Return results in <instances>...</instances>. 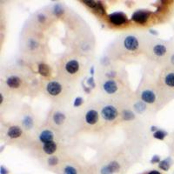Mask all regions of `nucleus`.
Listing matches in <instances>:
<instances>
[{
  "label": "nucleus",
  "mask_w": 174,
  "mask_h": 174,
  "mask_svg": "<svg viewBox=\"0 0 174 174\" xmlns=\"http://www.w3.org/2000/svg\"><path fill=\"white\" fill-rule=\"evenodd\" d=\"M123 116H124V118L126 119V120H130V119H132V118H133V117H134L132 112H131V111H125Z\"/></svg>",
  "instance_id": "b1692460"
},
{
  "label": "nucleus",
  "mask_w": 174,
  "mask_h": 174,
  "mask_svg": "<svg viewBox=\"0 0 174 174\" xmlns=\"http://www.w3.org/2000/svg\"><path fill=\"white\" fill-rule=\"evenodd\" d=\"M1 174H7V170L4 166H1Z\"/></svg>",
  "instance_id": "7c9ffc66"
},
{
  "label": "nucleus",
  "mask_w": 174,
  "mask_h": 174,
  "mask_svg": "<svg viewBox=\"0 0 174 174\" xmlns=\"http://www.w3.org/2000/svg\"><path fill=\"white\" fill-rule=\"evenodd\" d=\"M103 88H104V90H105L107 93L113 94V93H115V92L117 91V90H118V85H117V84H116V82H115L114 80H108V81H106V82L104 84Z\"/></svg>",
  "instance_id": "0eeeda50"
},
{
  "label": "nucleus",
  "mask_w": 174,
  "mask_h": 174,
  "mask_svg": "<svg viewBox=\"0 0 174 174\" xmlns=\"http://www.w3.org/2000/svg\"><path fill=\"white\" fill-rule=\"evenodd\" d=\"M82 101H83V99H82L81 97H77V98H76V100H75L74 105H75V106H78V105H80V104H82Z\"/></svg>",
  "instance_id": "cd10ccee"
},
{
  "label": "nucleus",
  "mask_w": 174,
  "mask_h": 174,
  "mask_svg": "<svg viewBox=\"0 0 174 174\" xmlns=\"http://www.w3.org/2000/svg\"><path fill=\"white\" fill-rule=\"evenodd\" d=\"M43 150H44V153H47V154H52V153H55L56 150H57V145H56L55 142H53V141L45 143V144H44Z\"/></svg>",
  "instance_id": "ddd939ff"
},
{
  "label": "nucleus",
  "mask_w": 174,
  "mask_h": 174,
  "mask_svg": "<svg viewBox=\"0 0 174 174\" xmlns=\"http://www.w3.org/2000/svg\"><path fill=\"white\" fill-rule=\"evenodd\" d=\"M38 72L43 76H49L51 74V69L47 64H40L38 65Z\"/></svg>",
  "instance_id": "dca6fc26"
},
{
  "label": "nucleus",
  "mask_w": 174,
  "mask_h": 174,
  "mask_svg": "<svg viewBox=\"0 0 174 174\" xmlns=\"http://www.w3.org/2000/svg\"><path fill=\"white\" fill-rule=\"evenodd\" d=\"M171 61H172V64L174 65V55L172 56V58H171Z\"/></svg>",
  "instance_id": "473e14b6"
},
{
  "label": "nucleus",
  "mask_w": 174,
  "mask_h": 174,
  "mask_svg": "<svg viewBox=\"0 0 174 174\" xmlns=\"http://www.w3.org/2000/svg\"><path fill=\"white\" fill-rule=\"evenodd\" d=\"M141 98L144 102L146 103H149V104H152L155 101L156 99V95L154 94V92L152 90H144L141 94Z\"/></svg>",
  "instance_id": "6e6552de"
},
{
  "label": "nucleus",
  "mask_w": 174,
  "mask_h": 174,
  "mask_svg": "<svg viewBox=\"0 0 174 174\" xmlns=\"http://www.w3.org/2000/svg\"><path fill=\"white\" fill-rule=\"evenodd\" d=\"M79 69V64L77 60H71L66 64L65 65V70L67 72H69L71 74H74Z\"/></svg>",
  "instance_id": "1a4fd4ad"
},
{
  "label": "nucleus",
  "mask_w": 174,
  "mask_h": 174,
  "mask_svg": "<svg viewBox=\"0 0 174 174\" xmlns=\"http://www.w3.org/2000/svg\"><path fill=\"white\" fill-rule=\"evenodd\" d=\"M167 49L165 45L163 44H157L154 46L153 48V52L156 56H159V57H162L166 53Z\"/></svg>",
  "instance_id": "2eb2a0df"
},
{
  "label": "nucleus",
  "mask_w": 174,
  "mask_h": 174,
  "mask_svg": "<svg viewBox=\"0 0 174 174\" xmlns=\"http://www.w3.org/2000/svg\"><path fill=\"white\" fill-rule=\"evenodd\" d=\"M166 135V133L165 132H163V131H158V132H156L153 134V136H154L155 139H161V140L165 139Z\"/></svg>",
  "instance_id": "6ab92c4d"
},
{
  "label": "nucleus",
  "mask_w": 174,
  "mask_h": 174,
  "mask_svg": "<svg viewBox=\"0 0 174 174\" xmlns=\"http://www.w3.org/2000/svg\"><path fill=\"white\" fill-rule=\"evenodd\" d=\"M118 116V111L114 106L107 105L102 110V117L107 121H112Z\"/></svg>",
  "instance_id": "f257e3e1"
},
{
  "label": "nucleus",
  "mask_w": 174,
  "mask_h": 174,
  "mask_svg": "<svg viewBox=\"0 0 174 174\" xmlns=\"http://www.w3.org/2000/svg\"><path fill=\"white\" fill-rule=\"evenodd\" d=\"M64 174H77V170L72 166H66L64 170Z\"/></svg>",
  "instance_id": "aec40b11"
},
{
  "label": "nucleus",
  "mask_w": 174,
  "mask_h": 174,
  "mask_svg": "<svg viewBox=\"0 0 174 174\" xmlns=\"http://www.w3.org/2000/svg\"><path fill=\"white\" fill-rule=\"evenodd\" d=\"M64 119H65V116L61 112H56L54 116H53V121L57 125L62 124L63 122L64 121Z\"/></svg>",
  "instance_id": "f3484780"
},
{
  "label": "nucleus",
  "mask_w": 174,
  "mask_h": 174,
  "mask_svg": "<svg viewBox=\"0 0 174 174\" xmlns=\"http://www.w3.org/2000/svg\"><path fill=\"white\" fill-rule=\"evenodd\" d=\"M109 20L114 25H122L127 22V18L123 12H114L109 15Z\"/></svg>",
  "instance_id": "f03ea898"
},
{
  "label": "nucleus",
  "mask_w": 174,
  "mask_h": 174,
  "mask_svg": "<svg viewBox=\"0 0 174 174\" xmlns=\"http://www.w3.org/2000/svg\"><path fill=\"white\" fill-rule=\"evenodd\" d=\"M48 163L51 165V166H55L57 164V159L56 158V157H51V158H49L48 159Z\"/></svg>",
  "instance_id": "393cba45"
},
{
  "label": "nucleus",
  "mask_w": 174,
  "mask_h": 174,
  "mask_svg": "<svg viewBox=\"0 0 174 174\" xmlns=\"http://www.w3.org/2000/svg\"><path fill=\"white\" fill-rule=\"evenodd\" d=\"M98 120V113L95 110H90L85 115V121L89 125H95Z\"/></svg>",
  "instance_id": "423d86ee"
},
{
  "label": "nucleus",
  "mask_w": 174,
  "mask_h": 174,
  "mask_svg": "<svg viewBox=\"0 0 174 174\" xmlns=\"http://www.w3.org/2000/svg\"><path fill=\"white\" fill-rule=\"evenodd\" d=\"M124 45L128 51H135L139 47V41L133 36H128L124 40Z\"/></svg>",
  "instance_id": "20e7f679"
},
{
  "label": "nucleus",
  "mask_w": 174,
  "mask_h": 174,
  "mask_svg": "<svg viewBox=\"0 0 174 174\" xmlns=\"http://www.w3.org/2000/svg\"><path fill=\"white\" fill-rule=\"evenodd\" d=\"M46 90L50 95L51 96H57L62 91V86L57 82H50L46 86Z\"/></svg>",
  "instance_id": "39448f33"
},
{
  "label": "nucleus",
  "mask_w": 174,
  "mask_h": 174,
  "mask_svg": "<svg viewBox=\"0 0 174 174\" xmlns=\"http://www.w3.org/2000/svg\"><path fill=\"white\" fill-rule=\"evenodd\" d=\"M170 166H171V164H170L169 159L163 160V161L160 162L159 165L160 169H162V170H164V171H167V170L170 168Z\"/></svg>",
  "instance_id": "a211bd4d"
},
{
  "label": "nucleus",
  "mask_w": 174,
  "mask_h": 174,
  "mask_svg": "<svg viewBox=\"0 0 174 174\" xmlns=\"http://www.w3.org/2000/svg\"><path fill=\"white\" fill-rule=\"evenodd\" d=\"M54 13L57 16H60L61 14L64 12V9L62 8V6L60 5H56L55 6H54Z\"/></svg>",
  "instance_id": "5701e85b"
},
{
  "label": "nucleus",
  "mask_w": 174,
  "mask_h": 174,
  "mask_svg": "<svg viewBox=\"0 0 174 174\" xmlns=\"http://www.w3.org/2000/svg\"><path fill=\"white\" fill-rule=\"evenodd\" d=\"M149 15L150 13L148 11H137L134 13L132 14V19L134 22L138 23V24H145L147 22L148 18H149Z\"/></svg>",
  "instance_id": "7ed1b4c3"
},
{
  "label": "nucleus",
  "mask_w": 174,
  "mask_h": 174,
  "mask_svg": "<svg viewBox=\"0 0 174 174\" xmlns=\"http://www.w3.org/2000/svg\"><path fill=\"white\" fill-rule=\"evenodd\" d=\"M38 19H39L40 22H44V19H45V17H44L43 14H39V15H38Z\"/></svg>",
  "instance_id": "c85d7f7f"
},
{
  "label": "nucleus",
  "mask_w": 174,
  "mask_h": 174,
  "mask_svg": "<svg viewBox=\"0 0 174 174\" xmlns=\"http://www.w3.org/2000/svg\"><path fill=\"white\" fill-rule=\"evenodd\" d=\"M108 167L110 168V170H111L112 172H117L118 169H119V165H118L117 162H111V163H110V164L108 165Z\"/></svg>",
  "instance_id": "412c9836"
},
{
  "label": "nucleus",
  "mask_w": 174,
  "mask_h": 174,
  "mask_svg": "<svg viewBox=\"0 0 174 174\" xmlns=\"http://www.w3.org/2000/svg\"><path fill=\"white\" fill-rule=\"evenodd\" d=\"M39 139L44 144L48 143V142H51V141H53V133L51 131H48V130L44 131L39 135Z\"/></svg>",
  "instance_id": "9b49d317"
},
{
  "label": "nucleus",
  "mask_w": 174,
  "mask_h": 174,
  "mask_svg": "<svg viewBox=\"0 0 174 174\" xmlns=\"http://www.w3.org/2000/svg\"><path fill=\"white\" fill-rule=\"evenodd\" d=\"M84 4H85L87 6H89L91 9H94V10H96L98 5V3L95 1H84Z\"/></svg>",
  "instance_id": "4be33fe9"
},
{
  "label": "nucleus",
  "mask_w": 174,
  "mask_h": 174,
  "mask_svg": "<svg viewBox=\"0 0 174 174\" xmlns=\"http://www.w3.org/2000/svg\"><path fill=\"white\" fill-rule=\"evenodd\" d=\"M6 84L11 88H18L21 84V79L17 76H11L7 78Z\"/></svg>",
  "instance_id": "9d476101"
},
{
  "label": "nucleus",
  "mask_w": 174,
  "mask_h": 174,
  "mask_svg": "<svg viewBox=\"0 0 174 174\" xmlns=\"http://www.w3.org/2000/svg\"><path fill=\"white\" fill-rule=\"evenodd\" d=\"M165 84L170 88H174V71H170L165 76Z\"/></svg>",
  "instance_id": "4468645a"
},
{
  "label": "nucleus",
  "mask_w": 174,
  "mask_h": 174,
  "mask_svg": "<svg viewBox=\"0 0 174 174\" xmlns=\"http://www.w3.org/2000/svg\"><path fill=\"white\" fill-rule=\"evenodd\" d=\"M22 134V130L18 126H11L8 131V136L11 139H17L20 137Z\"/></svg>",
  "instance_id": "f8f14e48"
},
{
  "label": "nucleus",
  "mask_w": 174,
  "mask_h": 174,
  "mask_svg": "<svg viewBox=\"0 0 174 174\" xmlns=\"http://www.w3.org/2000/svg\"><path fill=\"white\" fill-rule=\"evenodd\" d=\"M101 173L102 174H113V172H112L111 170H110V168L108 167V166H104L102 168V170H101Z\"/></svg>",
  "instance_id": "a878e982"
},
{
  "label": "nucleus",
  "mask_w": 174,
  "mask_h": 174,
  "mask_svg": "<svg viewBox=\"0 0 174 174\" xmlns=\"http://www.w3.org/2000/svg\"><path fill=\"white\" fill-rule=\"evenodd\" d=\"M148 174H161V173L159 172H157V171H152L151 172H149Z\"/></svg>",
  "instance_id": "2f4dec72"
},
{
  "label": "nucleus",
  "mask_w": 174,
  "mask_h": 174,
  "mask_svg": "<svg viewBox=\"0 0 174 174\" xmlns=\"http://www.w3.org/2000/svg\"><path fill=\"white\" fill-rule=\"evenodd\" d=\"M28 124H31V125H32V120H31V119H30V118L26 117L25 119L24 120V125H25L27 128H29V125H28Z\"/></svg>",
  "instance_id": "bb28decb"
},
{
  "label": "nucleus",
  "mask_w": 174,
  "mask_h": 174,
  "mask_svg": "<svg viewBox=\"0 0 174 174\" xmlns=\"http://www.w3.org/2000/svg\"><path fill=\"white\" fill-rule=\"evenodd\" d=\"M159 158L158 157V156H154L153 157V159H152V162L153 163H155V162H159Z\"/></svg>",
  "instance_id": "c756f323"
}]
</instances>
